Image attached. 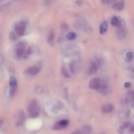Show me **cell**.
<instances>
[{
  "label": "cell",
  "instance_id": "obj_1",
  "mask_svg": "<svg viewBox=\"0 0 134 134\" xmlns=\"http://www.w3.org/2000/svg\"><path fill=\"white\" fill-rule=\"evenodd\" d=\"M43 64L42 62H39L37 64L34 65L27 70V73L32 76H34L38 73L42 69Z\"/></svg>",
  "mask_w": 134,
  "mask_h": 134
},
{
  "label": "cell",
  "instance_id": "obj_2",
  "mask_svg": "<svg viewBox=\"0 0 134 134\" xmlns=\"http://www.w3.org/2000/svg\"><path fill=\"white\" fill-rule=\"evenodd\" d=\"M26 24L24 22H22L17 24L15 27V30L16 34L20 36H22L24 34Z\"/></svg>",
  "mask_w": 134,
  "mask_h": 134
},
{
  "label": "cell",
  "instance_id": "obj_3",
  "mask_svg": "<svg viewBox=\"0 0 134 134\" xmlns=\"http://www.w3.org/2000/svg\"><path fill=\"white\" fill-rule=\"evenodd\" d=\"M69 124V121L67 120H63L58 122L55 124L53 127V129L55 131H59L65 128Z\"/></svg>",
  "mask_w": 134,
  "mask_h": 134
},
{
  "label": "cell",
  "instance_id": "obj_4",
  "mask_svg": "<svg viewBox=\"0 0 134 134\" xmlns=\"http://www.w3.org/2000/svg\"><path fill=\"white\" fill-rule=\"evenodd\" d=\"M100 82L99 78H94L89 83V88L93 90H99L100 87Z\"/></svg>",
  "mask_w": 134,
  "mask_h": 134
},
{
  "label": "cell",
  "instance_id": "obj_5",
  "mask_svg": "<svg viewBox=\"0 0 134 134\" xmlns=\"http://www.w3.org/2000/svg\"><path fill=\"white\" fill-rule=\"evenodd\" d=\"M25 48V44L23 42L18 43L16 46V53L18 57H21L23 55Z\"/></svg>",
  "mask_w": 134,
  "mask_h": 134
},
{
  "label": "cell",
  "instance_id": "obj_6",
  "mask_svg": "<svg viewBox=\"0 0 134 134\" xmlns=\"http://www.w3.org/2000/svg\"><path fill=\"white\" fill-rule=\"evenodd\" d=\"M98 70L97 65L96 63L94 61H92L90 64H89L88 70V73L89 75H93V74H95Z\"/></svg>",
  "mask_w": 134,
  "mask_h": 134
},
{
  "label": "cell",
  "instance_id": "obj_7",
  "mask_svg": "<svg viewBox=\"0 0 134 134\" xmlns=\"http://www.w3.org/2000/svg\"><path fill=\"white\" fill-rule=\"evenodd\" d=\"M91 132V128L89 126H85L79 131L74 132L71 134H90Z\"/></svg>",
  "mask_w": 134,
  "mask_h": 134
},
{
  "label": "cell",
  "instance_id": "obj_8",
  "mask_svg": "<svg viewBox=\"0 0 134 134\" xmlns=\"http://www.w3.org/2000/svg\"><path fill=\"white\" fill-rule=\"evenodd\" d=\"M25 120V114L23 111H21L19 113V114H18L17 121L16 123V125L17 126H20L24 122Z\"/></svg>",
  "mask_w": 134,
  "mask_h": 134
},
{
  "label": "cell",
  "instance_id": "obj_9",
  "mask_svg": "<svg viewBox=\"0 0 134 134\" xmlns=\"http://www.w3.org/2000/svg\"><path fill=\"white\" fill-rule=\"evenodd\" d=\"M38 106V103H37V101L36 100L34 99L32 100H31V102L29 103V105L27 107V110L28 113H31L33 111L35 110Z\"/></svg>",
  "mask_w": 134,
  "mask_h": 134
},
{
  "label": "cell",
  "instance_id": "obj_10",
  "mask_svg": "<svg viewBox=\"0 0 134 134\" xmlns=\"http://www.w3.org/2000/svg\"><path fill=\"white\" fill-rule=\"evenodd\" d=\"M126 36V32L124 27H121L117 31V37L118 39L123 40Z\"/></svg>",
  "mask_w": 134,
  "mask_h": 134
},
{
  "label": "cell",
  "instance_id": "obj_11",
  "mask_svg": "<svg viewBox=\"0 0 134 134\" xmlns=\"http://www.w3.org/2000/svg\"><path fill=\"white\" fill-rule=\"evenodd\" d=\"M114 109V106L112 104H109L106 105H104L102 107L101 111L103 113H109L111 112Z\"/></svg>",
  "mask_w": 134,
  "mask_h": 134
},
{
  "label": "cell",
  "instance_id": "obj_12",
  "mask_svg": "<svg viewBox=\"0 0 134 134\" xmlns=\"http://www.w3.org/2000/svg\"><path fill=\"white\" fill-rule=\"evenodd\" d=\"M124 7V2L123 1H120L114 4L113 8L117 11H121L123 9Z\"/></svg>",
  "mask_w": 134,
  "mask_h": 134
},
{
  "label": "cell",
  "instance_id": "obj_13",
  "mask_svg": "<svg viewBox=\"0 0 134 134\" xmlns=\"http://www.w3.org/2000/svg\"><path fill=\"white\" fill-rule=\"evenodd\" d=\"M107 23L106 21H104L103 23L100 24V33L101 34L105 33L107 29Z\"/></svg>",
  "mask_w": 134,
  "mask_h": 134
},
{
  "label": "cell",
  "instance_id": "obj_14",
  "mask_svg": "<svg viewBox=\"0 0 134 134\" xmlns=\"http://www.w3.org/2000/svg\"><path fill=\"white\" fill-rule=\"evenodd\" d=\"M40 112V110L39 107H37L35 110L33 111L32 112L29 113V117L32 118H36L37 116H39Z\"/></svg>",
  "mask_w": 134,
  "mask_h": 134
},
{
  "label": "cell",
  "instance_id": "obj_15",
  "mask_svg": "<svg viewBox=\"0 0 134 134\" xmlns=\"http://www.w3.org/2000/svg\"><path fill=\"white\" fill-rule=\"evenodd\" d=\"M111 24L114 26H117L120 24V22L117 17H113L111 20Z\"/></svg>",
  "mask_w": 134,
  "mask_h": 134
},
{
  "label": "cell",
  "instance_id": "obj_16",
  "mask_svg": "<svg viewBox=\"0 0 134 134\" xmlns=\"http://www.w3.org/2000/svg\"><path fill=\"white\" fill-rule=\"evenodd\" d=\"M54 39V34L53 32H51L49 34V36H48V43L50 44V45H53Z\"/></svg>",
  "mask_w": 134,
  "mask_h": 134
},
{
  "label": "cell",
  "instance_id": "obj_17",
  "mask_svg": "<svg viewBox=\"0 0 134 134\" xmlns=\"http://www.w3.org/2000/svg\"><path fill=\"white\" fill-rule=\"evenodd\" d=\"M76 34L73 32H70L69 33L68 35L67 36V38L68 39L70 40H72L74 39H76Z\"/></svg>",
  "mask_w": 134,
  "mask_h": 134
},
{
  "label": "cell",
  "instance_id": "obj_18",
  "mask_svg": "<svg viewBox=\"0 0 134 134\" xmlns=\"http://www.w3.org/2000/svg\"><path fill=\"white\" fill-rule=\"evenodd\" d=\"M10 84L11 87H13L17 85V81L14 77H11L10 80Z\"/></svg>",
  "mask_w": 134,
  "mask_h": 134
},
{
  "label": "cell",
  "instance_id": "obj_19",
  "mask_svg": "<svg viewBox=\"0 0 134 134\" xmlns=\"http://www.w3.org/2000/svg\"><path fill=\"white\" fill-rule=\"evenodd\" d=\"M127 100L128 101H131L132 100H134V91L129 92L127 95Z\"/></svg>",
  "mask_w": 134,
  "mask_h": 134
},
{
  "label": "cell",
  "instance_id": "obj_20",
  "mask_svg": "<svg viewBox=\"0 0 134 134\" xmlns=\"http://www.w3.org/2000/svg\"><path fill=\"white\" fill-rule=\"evenodd\" d=\"M17 85L15 87H11V90H10V96H11V97H12V96L15 94V92L17 90Z\"/></svg>",
  "mask_w": 134,
  "mask_h": 134
},
{
  "label": "cell",
  "instance_id": "obj_21",
  "mask_svg": "<svg viewBox=\"0 0 134 134\" xmlns=\"http://www.w3.org/2000/svg\"><path fill=\"white\" fill-rule=\"evenodd\" d=\"M61 72H62L63 76H64V77H65V78L69 77V74L66 68H62V70H61Z\"/></svg>",
  "mask_w": 134,
  "mask_h": 134
},
{
  "label": "cell",
  "instance_id": "obj_22",
  "mask_svg": "<svg viewBox=\"0 0 134 134\" xmlns=\"http://www.w3.org/2000/svg\"><path fill=\"white\" fill-rule=\"evenodd\" d=\"M35 91H36V93H39V94L42 93H43V92H44L43 89L41 87H36L35 89Z\"/></svg>",
  "mask_w": 134,
  "mask_h": 134
},
{
  "label": "cell",
  "instance_id": "obj_23",
  "mask_svg": "<svg viewBox=\"0 0 134 134\" xmlns=\"http://www.w3.org/2000/svg\"><path fill=\"white\" fill-rule=\"evenodd\" d=\"M68 25L64 24H62L61 25V30L62 31H64V32H66L68 30Z\"/></svg>",
  "mask_w": 134,
  "mask_h": 134
},
{
  "label": "cell",
  "instance_id": "obj_24",
  "mask_svg": "<svg viewBox=\"0 0 134 134\" xmlns=\"http://www.w3.org/2000/svg\"><path fill=\"white\" fill-rule=\"evenodd\" d=\"M126 57H127L128 59H131L133 57V54L131 52H128L126 54Z\"/></svg>",
  "mask_w": 134,
  "mask_h": 134
},
{
  "label": "cell",
  "instance_id": "obj_25",
  "mask_svg": "<svg viewBox=\"0 0 134 134\" xmlns=\"http://www.w3.org/2000/svg\"><path fill=\"white\" fill-rule=\"evenodd\" d=\"M10 38L13 40L16 39V36L14 34V33L12 32L10 33Z\"/></svg>",
  "mask_w": 134,
  "mask_h": 134
},
{
  "label": "cell",
  "instance_id": "obj_26",
  "mask_svg": "<svg viewBox=\"0 0 134 134\" xmlns=\"http://www.w3.org/2000/svg\"><path fill=\"white\" fill-rule=\"evenodd\" d=\"M129 122L125 123L123 125V127L125 128H127L129 127Z\"/></svg>",
  "mask_w": 134,
  "mask_h": 134
},
{
  "label": "cell",
  "instance_id": "obj_27",
  "mask_svg": "<svg viewBox=\"0 0 134 134\" xmlns=\"http://www.w3.org/2000/svg\"><path fill=\"white\" fill-rule=\"evenodd\" d=\"M124 87L125 88H129L131 87V83H129V82H126L125 84H124Z\"/></svg>",
  "mask_w": 134,
  "mask_h": 134
},
{
  "label": "cell",
  "instance_id": "obj_28",
  "mask_svg": "<svg viewBox=\"0 0 134 134\" xmlns=\"http://www.w3.org/2000/svg\"><path fill=\"white\" fill-rule=\"evenodd\" d=\"M129 131L131 133H134V125H133L132 126H131V128H130Z\"/></svg>",
  "mask_w": 134,
  "mask_h": 134
},
{
  "label": "cell",
  "instance_id": "obj_29",
  "mask_svg": "<svg viewBox=\"0 0 134 134\" xmlns=\"http://www.w3.org/2000/svg\"><path fill=\"white\" fill-rule=\"evenodd\" d=\"M2 57H1V56L0 55V65H1L2 64Z\"/></svg>",
  "mask_w": 134,
  "mask_h": 134
},
{
  "label": "cell",
  "instance_id": "obj_30",
  "mask_svg": "<svg viewBox=\"0 0 134 134\" xmlns=\"http://www.w3.org/2000/svg\"><path fill=\"white\" fill-rule=\"evenodd\" d=\"M2 125H3V121L1 120H0V128H1Z\"/></svg>",
  "mask_w": 134,
  "mask_h": 134
},
{
  "label": "cell",
  "instance_id": "obj_31",
  "mask_svg": "<svg viewBox=\"0 0 134 134\" xmlns=\"http://www.w3.org/2000/svg\"></svg>",
  "mask_w": 134,
  "mask_h": 134
}]
</instances>
